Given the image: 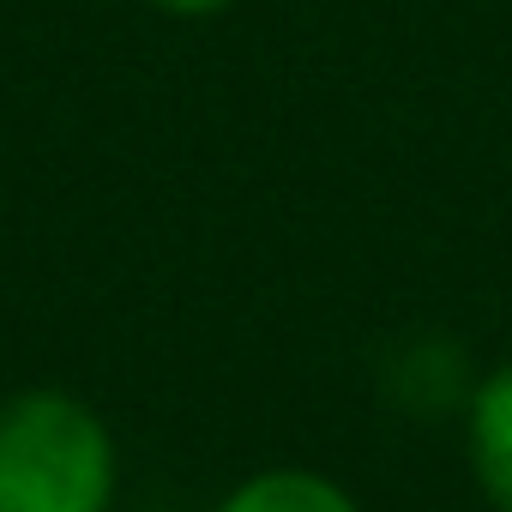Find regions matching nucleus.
<instances>
[{
    "label": "nucleus",
    "instance_id": "f257e3e1",
    "mask_svg": "<svg viewBox=\"0 0 512 512\" xmlns=\"http://www.w3.org/2000/svg\"><path fill=\"white\" fill-rule=\"evenodd\" d=\"M121 446L67 386H25L0 404V512H109Z\"/></svg>",
    "mask_w": 512,
    "mask_h": 512
},
{
    "label": "nucleus",
    "instance_id": "f03ea898",
    "mask_svg": "<svg viewBox=\"0 0 512 512\" xmlns=\"http://www.w3.org/2000/svg\"><path fill=\"white\" fill-rule=\"evenodd\" d=\"M464 458L494 512H512V362L464 392Z\"/></svg>",
    "mask_w": 512,
    "mask_h": 512
},
{
    "label": "nucleus",
    "instance_id": "7ed1b4c3",
    "mask_svg": "<svg viewBox=\"0 0 512 512\" xmlns=\"http://www.w3.org/2000/svg\"><path fill=\"white\" fill-rule=\"evenodd\" d=\"M217 512H362L356 494L326 476V470H308V464H272V470H253L241 476Z\"/></svg>",
    "mask_w": 512,
    "mask_h": 512
},
{
    "label": "nucleus",
    "instance_id": "20e7f679",
    "mask_svg": "<svg viewBox=\"0 0 512 512\" xmlns=\"http://www.w3.org/2000/svg\"><path fill=\"white\" fill-rule=\"evenodd\" d=\"M157 13H169V19H217V13H229L235 0H151Z\"/></svg>",
    "mask_w": 512,
    "mask_h": 512
}]
</instances>
